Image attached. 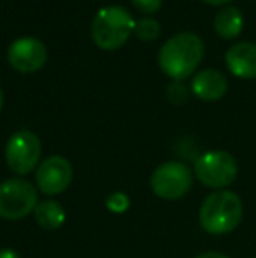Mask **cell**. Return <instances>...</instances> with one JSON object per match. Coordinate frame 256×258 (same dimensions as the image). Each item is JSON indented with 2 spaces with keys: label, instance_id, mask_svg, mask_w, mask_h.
<instances>
[{
  "label": "cell",
  "instance_id": "cell-13",
  "mask_svg": "<svg viewBox=\"0 0 256 258\" xmlns=\"http://www.w3.org/2000/svg\"><path fill=\"white\" fill-rule=\"evenodd\" d=\"M34 218L37 225L44 230H58L65 223V209L56 201H41L34 211Z\"/></svg>",
  "mask_w": 256,
  "mask_h": 258
},
{
  "label": "cell",
  "instance_id": "cell-3",
  "mask_svg": "<svg viewBox=\"0 0 256 258\" xmlns=\"http://www.w3.org/2000/svg\"><path fill=\"white\" fill-rule=\"evenodd\" d=\"M135 30V20L125 7L109 6L95 14L92 23V39L102 49H118Z\"/></svg>",
  "mask_w": 256,
  "mask_h": 258
},
{
  "label": "cell",
  "instance_id": "cell-18",
  "mask_svg": "<svg viewBox=\"0 0 256 258\" xmlns=\"http://www.w3.org/2000/svg\"><path fill=\"white\" fill-rule=\"evenodd\" d=\"M195 258H230V256H226L225 253H219V251H205L197 255Z\"/></svg>",
  "mask_w": 256,
  "mask_h": 258
},
{
  "label": "cell",
  "instance_id": "cell-7",
  "mask_svg": "<svg viewBox=\"0 0 256 258\" xmlns=\"http://www.w3.org/2000/svg\"><path fill=\"white\" fill-rule=\"evenodd\" d=\"M42 155L41 139L30 130H18L6 144L7 167L18 176H27L39 165Z\"/></svg>",
  "mask_w": 256,
  "mask_h": 258
},
{
  "label": "cell",
  "instance_id": "cell-2",
  "mask_svg": "<svg viewBox=\"0 0 256 258\" xmlns=\"http://www.w3.org/2000/svg\"><path fill=\"white\" fill-rule=\"evenodd\" d=\"M244 216V204L232 190H216L207 195L198 211L200 227L207 234L225 235L233 232Z\"/></svg>",
  "mask_w": 256,
  "mask_h": 258
},
{
  "label": "cell",
  "instance_id": "cell-6",
  "mask_svg": "<svg viewBox=\"0 0 256 258\" xmlns=\"http://www.w3.org/2000/svg\"><path fill=\"white\" fill-rule=\"evenodd\" d=\"M149 184L156 197L163 201H178L192 190L193 172L186 163L168 160L154 169Z\"/></svg>",
  "mask_w": 256,
  "mask_h": 258
},
{
  "label": "cell",
  "instance_id": "cell-10",
  "mask_svg": "<svg viewBox=\"0 0 256 258\" xmlns=\"http://www.w3.org/2000/svg\"><path fill=\"white\" fill-rule=\"evenodd\" d=\"M228 71L237 78L254 79L256 78V42L240 41L230 46L225 54Z\"/></svg>",
  "mask_w": 256,
  "mask_h": 258
},
{
  "label": "cell",
  "instance_id": "cell-15",
  "mask_svg": "<svg viewBox=\"0 0 256 258\" xmlns=\"http://www.w3.org/2000/svg\"><path fill=\"white\" fill-rule=\"evenodd\" d=\"M106 207L114 214H123L130 207V197L123 191H114L106 199Z\"/></svg>",
  "mask_w": 256,
  "mask_h": 258
},
{
  "label": "cell",
  "instance_id": "cell-1",
  "mask_svg": "<svg viewBox=\"0 0 256 258\" xmlns=\"http://www.w3.org/2000/svg\"><path fill=\"white\" fill-rule=\"evenodd\" d=\"M204 41L193 32H179L160 48L158 65L174 81L190 78L204 58Z\"/></svg>",
  "mask_w": 256,
  "mask_h": 258
},
{
  "label": "cell",
  "instance_id": "cell-19",
  "mask_svg": "<svg viewBox=\"0 0 256 258\" xmlns=\"http://www.w3.org/2000/svg\"><path fill=\"white\" fill-rule=\"evenodd\" d=\"M0 258H21V256L18 255V251H14V249L2 248L0 249Z\"/></svg>",
  "mask_w": 256,
  "mask_h": 258
},
{
  "label": "cell",
  "instance_id": "cell-5",
  "mask_svg": "<svg viewBox=\"0 0 256 258\" xmlns=\"http://www.w3.org/2000/svg\"><path fill=\"white\" fill-rule=\"evenodd\" d=\"M239 165L228 151L211 150L195 160V176L204 186L212 190H225L235 181Z\"/></svg>",
  "mask_w": 256,
  "mask_h": 258
},
{
  "label": "cell",
  "instance_id": "cell-4",
  "mask_svg": "<svg viewBox=\"0 0 256 258\" xmlns=\"http://www.w3.org/2000/svg\"><path fill=\"white\" fill-rule=\"evenodd\" d=\"M39 204L37 186L23 177H11L0 183V218L9 221L34 214Z\"/></svg>",
  "mask_w": 256,
  "mask_h": 258
},
{
  "label": "cell",
  "instance_id": "cell-8",
  "mask_svg": "<svg viewBox=\"0 0 256 258\" xmlns=\"http://www.w3.org/2000/svg\"><path fill=\"white\" fill-rule=\"evenodd\" d=\"M72 176H74V170H72L70 162L60 155H53L37 167L35 184L41 194L58 195L70 186Z\"/></svg>",
  "mask_w": 256,
  "mask_h": 258
},
{
  "label": "cell",
  "instance_id": "cell-16",
  "mask_svg": "<svg viewBox=\"0 0 256 258\" xmlns=\"http://www.w3.org/2000/svg\"><path fill=\"white\" fill-rule=\"evenodd\" d=\"M167 97L172 104H183L188 99V88L183 81H172L167 86Z\"/></svg>",
  "mask_w": 256,
  "mask_h": 258
},
{
  "label": "cell",
  "instance_id": "cell-14",
  "mask_svg": "<svg viewBox=\"0 0 256 258\" xmlns=\"http://www.w3.org/2000/svg\"><path fill=\"white\" fill-rule=\"evenodd\" d=\"M135 35L140 39V41H154V39L160 37V23H158L154 18H142V20L135 21Z\"/></svg>",
  "mask_w": 256,
  "mask_h": 258
},
{
  "label": "cell",
  "instance_id": "cell-12",
  "mask_svg": "<svg viewBox=\"0 0 256 258\" xmlns=\"http://www.w3.org/2000/svg\"><path fill=\"white\" fill-rule=\"evenodd\" d=\"M244 18L239 7L225 6L214 16V30L223 39H235L242 32Z\"/></svg>",
  "mask_w": 256,
  "mask_h": 258
},
{
  "label": "cell",
  "instance_id": "cell-9",
  "mask_svg": "<svg viewBox=\"0 0 256 258\" xmlns=\"http://www.w3.org/2000/svg\"><path fill=\"white\" fill-rule=\"evenodd\" d=\"M7 60L11 67L18 72H37L44 67L48 60V49L44 42H41L35 37H20L9 46L7 49Z\"/></svg>",
  "mask_w": 256,
  "mask_h": 258
},
{
  "label": "cell",
  "instance_id": "cell-20",
  "mask_svg": "<svg viewBox=\"0 0 256 258\" xmlns=\"http://www.w3.org/2000/svg\"><path fill=\"white\" fill-rule=\"evenodd\" d=\"M204 2L211 4V6H225V4H230L232 0H204Z\"/></svg>",
  "mask_w": 256,
  "mask_h": 258
},
{
  "label": "cell",
  "instance_id": "cell-17",
  "mask_svg": "<svg viewBox=\"0 0 256 258\" xmlns=\"http://www.w3.org/2000/svg\"><path fill=\"white\" fill-rule=\"evenodd\" d=\"M132 2H133V6H135L137 11L146 13V14H153L160 9L163 0H132Z\"/></svg>",
  "mask_w": 256,
  "mask_h": 258
},
{
  "label": "cell",
  "instance_id": "cell-21",
  "mask_svg": "<svg viewBox=\"0 0 256 258\" xmlns=\"http://www.w3.org/2000/svg\"><path fill=\"white\" fill-rule=\"evenodd\" d=\"M2 105H4V95H2V88H0V111H2Z\"/></svg>",
  "mask_w": 256,
  "mask_h": 258
},
{
  "label": "cell",
  "instance_id": "cell-11",
  "mask_svg": "<svg viewBox=\"0 0 256 258\" xmlns=\"http://www.w3.org/2000/svg\"><path fill=\"white\" fill-rule=\"evenodd\" d=\"M192 92L195 97L205 102L219 100L228 92V79L218 69H204L192 79Z\"/></svg>",
  "mask_w": 256,
  "mask_h": 258
}]
</instances>
